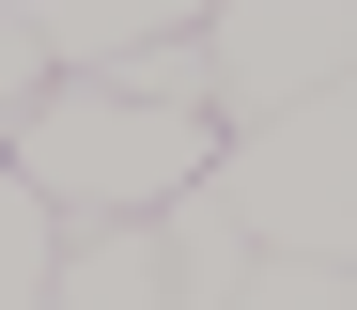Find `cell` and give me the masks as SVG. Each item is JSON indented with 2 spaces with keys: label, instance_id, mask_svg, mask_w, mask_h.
<instances>
[{
  "label": "cell",
  "instance_id": "cell-1",
  "mask_svg": "<svg viewBox=\"0 0 357 310\" xmlns=\"http://www.w3.org/2000/svg\"><path fill=\"white\" fill-rule=\"evenodd\" d=\"M0 171H16L63 233H109V217H171V202H187V186L218 171V124L125 109L109 78H47V109L0 140Z\"/></svg>",
  "mask_w": 357,
  "mask_h": 310
},
{
  "label": "cell",
  "instance_id": "cell-2",
  "mask_svg": "<svg viewBox=\"0 0 357 310\" xmlns=\"http://www.w3.org/2000/svg\"><path fill=\"white\" fill-rule=\"evenodd\" d=\"M202 186L233 202V233L264 264H357V78L311 93V109H280L264 140H218Z\"/></svg>",
  "mask_w": 357,
  "mask_h": 310
},
{
  "label": "cell",
  "instance_id": "cell-3",
  "mask_svg": "<svg viewBox=\"0 0 357 310\" xmlns=\"http://www.w3.org/2000/svg\"><path fill=\"white\" fill-rule=\"evenodd\" d=\"M202 62H218V140H264L280 109L357 78V0H202Z\"/></svg>",
  "mask_w": 357,
  "mask_h": 310
},
{
  "label": "cell",
  "instance_id": "cell-4",
  "mask_svg": "<svg viewBox=\"0 0 357 310\" xmlns=\"http://www.w3.org/2000/svg\"><path fill=\"white\" fill-rule=\"evenodd\" d=\"M31 47H47V78H109V62H140L155 31H187L202 0H16Z\"/></svg>",
  "mask_w": 357,
  "mask_h": 310
},
{
  "label": "cell",
  "instance_id": "cell-5",
  "mask_svg": "<svg viewBox=\"0 0 357 310\" xmlns=\"http://www.w3.org/2000/svg\"><path fill=\"white\" fill-rule=\"evenodd\" d=\"M47 310H171V248H155V217L63 233V279H47Z\"/></svg>",
  "mask_w": 357,
  "mask_h": 310
},
{
  "label": "cell",
  "instance_id": "cell-6",
  "mask_svg": "<svg viewBox=\"0 0 357 310\" xmlns=\"http://www.w3.org/2000/svg\"><path fill=\"white\" fill-rule=\"evenodd\" d=\"M155 248H171V310H233V295L264 279V248L233 233V202H218V186H187V202L155 217Z\"/></svg>",
  "mask_w": 357,
  "mask_h": 310
},
{
  "label": "cell",
  "instance_id": "cell-7",
  "mask_svg": "<svg viewBox=\"0 0 357 310\" xmlns=\"http://www.w3.org/2000/svg\"><path fill=\"white\" fill-rule=\"evenodd\" d=\"M47 279H63V217L0 171V310H47Z\"/></svg>",
  "mask_w": 357,
  "mask_h": 310
},
{
  "label": "cell",
  "instance_id": "cell-8",
  "mask_svg": "<svg viewBox=\"0 0 357 310\" xmlns=\"http://www.w3.org/2000/svg\"><path fill=\"white\" fill-rule=\"evenodd\" d=\"M233 310H357V264H264Z\"/></svg>",
  "mask_w": 357,
  "mask_h": 310
},
{
  "label": "cell",
  "instance_id": "cell-9",
  "mask_svg": "<svg viewBox=\"0 0 357 310\" xmlns=\"http://www.w3.org/2000/svg\"><path fill=\"white\" fill-rule=\"evenodd\" d=\"M31 109H47V47H31V16H16V0H0V140H16Z\"/></svg>",
  "mask_w": 357,
  "mask_h": 310
}]
</instances>
